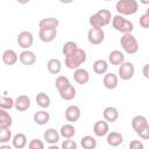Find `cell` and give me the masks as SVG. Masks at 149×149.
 Segmentation results:
<instances>
[{
  "mask_svg": "<svg viewBox=\"0 0 149 149\" xmlns=\"http://www.w3.org/2000/svg\"><path fill=\"white\" fill-rule=\"evenodd\" d=\"M120 45H121L122 50L129 55H134L139 51V42L132 33L122 34V36L120 38Z\"/></svg>",
  "mask_w": 149,
  "mask_h": 149,
  "instance_id": "6da1fadb",
  "label": "cell"
},
{
  "mask_svg": "<svg viewBox=\"0 0 149 149\" xmlns=\"http://www.w3.org/2000/svg\"><path fill=\"white\" fill-rule=\"evenodd\" d=\"M85 62H86V51L80 48L71 56L65 57V66L70 70H76L80 68V65L84 64Z\"/></svg>",
  "mask_w": 149,
  "mask_h": 149,
  "instance_id": "7a4b0ae2",
  "label": "cell"
},
{
  "mask_svg": "<svg viewBox=\"0 0 149 149\" xmlns=\"http://www.w3.org/2000/svg\"><path fill=\"white\" fill-rule=\"evenodd\" d=\"M115 9L118 14L121 15H133L139 10V3L136 0H119L115 3Z\"/></svg>",
  "mask_w": 149,
  "mask_h": 149,
  "instance_id": "3957f363",
  "label": "cell"
},
{
  "mask_svg": "<svg viewBox=\"0 0 149 149\" xmlns=\"http://www.w3.org/2000/svg\"><path fill=\"white\" fill-rule=\"evenodd\" d=\"M112 26L116 31L122 33V34L132 33L134 30L133 22H130L129 20L125 19L123 15H121V14H116V15H114L112 17Z\"/></svg>",
  "mask_w": 149,
  "mask_h": 149,
  "instance_id": "277c9868",
  "label": "cell"
},
{
  "mask_svg": "<svg viewBox=\"0 0 149 149\" xmlns=\"http://www.w3.org/2000/svg\"><path fill=\"white\" fill-rule=\"evenodd\" d=\"M135 74V66L130 62H123L122 64L119 65L118 70V76L122 80H129L134 77Z\"/></svg>",
  "mask_w": 149,
  "mask_h": 149,
  "instance_id": "5b68a950",
  "label": "cell"
},
{
  "mask_svg": "<svg viewBox=\"0 0 149 149\" xmlns=\"http://www.w3.org/2000/svg\"><path fill=\"white\" fill-rule=\"evenodd\" d=\"M87 40L91 44L98 45L105 40V31L102 28H92L87 31Z\"/></svg>",
  "mask_w": 149,
  "mask_h": 149,
  "instance_id": "8992f818",
  "label": "cell"
},
{
  "mask_svg": "<svg viewBox=\"0 0 149 149\" xmlns=\"http://www.w3.org/2000/svg\"><path fill=\"white\" fill-rule=\"evenodd\" d=\"M16 42H17L19 47H21L22 49H29L34 43V35L31 31L23 30L17 35Z\"/></svg>",
  "mask_w": 149,
  "mask_h": 149,
  "instance_id": "52a82bcc",
  "label": "cell"
},
{
  "mask_svg": "<svg viewBox=\"0 0 149 149\" xmlns=\"http://www.w3.org/2000/svg\"><path fill=\"white\" fill-rule=\"evenodd\" d=\"M93 133L95 136L98 137H104L109 133V126L108 122L104 119V120H98L95 121V123L93 125Z\"/></svg>",
  "mask_w": 149,
  "mask_h": 149,
  "instance_id": "ba28073f",
  "label": "cell"
},
{
  "mask_svg": "<svg viewBox=\"0 0 149 149\" xmlns=\"http://www.w3.org/2000/svg\"><path fill=\"white\" fill-rule=\"evenodd\" d=\"M80 115H81L80 108L76 105H70L65 109V119H66V121H69L71 123L78 121L80 119Z\"/></svg>",
  "mask_w": 149,
  "mask_h": 149,
  "instance_id": "9c48e42d",
  "label": "cell"
},
{
  "mask_svg": "<svg viewBox=\"0 0 149 149\" xmlns=\"http://www.w3.org/2000/svg\"><path fill=\"white\" fill-rule=\"evenodd\" d=\"M19 61L23 64V65H27V66H30V65H34L35 62H36V55L29 50V49H23L20 55H19Z\"/></svg>",
  "mask_w": 149,
  "mask_h": 149,
  "instance_id": "30bf717a",
  "label": "cell"
},
{
  "mask_svg": "<svg viewBox=\"0 0 149 149\" xmlns=\"http://www.w3.org/2000/svg\"><path fill=\"white\" fill-rule=\"evenodd\" d=\"M73 79L79 85H85L90 81V73L86 69L78 68L73 71Z\"/></svg>",
  "mask_w": 149,
  "mask_h": 149,
  "instance_id": "8fae6325",
  "label": "cell"
},
{
  "mask_svg": "<svg viewBox=\"0 0 149 149\" xmlns=\"http://www.w3.org/2000/svg\"><path fill=\"white\" fill-rule=\"evenodd\" d=\"M102 84L107 90H114L119 84V76L113 72H106L102 78Z\"/></svg>",
  "mask_w": 149,
  "mask_h": 149,
  "instance_id": "7c38bea8",
  "label": "cell"
},
{
  "mask_svg": "<svg viewBox=\"0 0 149 149\" xmlns=\"http://www.w3.org/2000/svg\"><path fill=\"white\" fill-rule=\"evenodd\" d=\"M43 139L48 144H56L61 139V134L55 128H48L43 133Z\"/></svg>",
  "mask_w": 149,
  "mask_h": 149,
  "instance_id": "4fadbf2b",
  "label": "cell"
},
{
  "mask_svg": "<svg viewBox=\"0 0 149 149\" xmlns=\"http://www.w3.org/2000/svg\"><path fill=\"white\" fill-rule=\"evenodd\" d=\"M30 107V98L26 94H21L15 99L14 108L19 112H24Z\"/></svg>",
  "mask_w": 149,
  "mask_h": 149,
  "instance_id": "5bb4252c",
  "label": "cell"
},
{
  "mask_svg": "<svg viewBox=\"0 0 149 149\" xmlns=\"http://www.w3.org/2000/svg\"><path fill=\"white\" fill-rule=\"evenodd\" d=\"M57 36V29H40L38 30V37L44 43L52 42Z\"/></svg>",
  "mask_w": 149,
  "mask_h": 149,
  "instance_id": "9a60e30c",
  "label": "cell"
},
{
  "mask_svg": "<svg viewBox=\"0 0 149 149\" xmlns=\"http://www.w3.org/2000/svg\"><path fill=\"white\" fill-rule=\"evenodd\" d=\"M102 116L108 123H113L119 119V111H118V108H115L113 106H108L104 109Z\"/></svg>",
  "mask_w": 149,
  "mask_h": 149,
  "instance_id": "2e32d148",
  "label": "cell"
},
{
  "mask_svg": "<svg viewBox=\"0 0 149 149\" xmlns=\"http://www.w3.org/2000/svg\"><path fill=\"white\" fill-rule=\"evenodd\" d=\"M19 61V55L13 49H7L2 52V62L6 65H14Z\"/></svg>",
  "mask_w": 149,
  "mask_h": 149,
  "instance_id": "e0dca14e",
  "label": "cell"
},
{
  "mask_svg": "<svg viewBox=\"0 0 149 149\" xmlns=\"http://www.w3.org/2000/svg\"><path fill=\"white\" fill-rule=\"evenodd\" d=\"M106 141H107L108 146H111V147H118V146L122 144L123 136L119 132H109L106 135Z\"/></svg>",
  "mask_w": 149,
  "mask_h": 149,
  "instance_id": "ac0fdd59",
  "label": "cell"
},
{
  "mask_svg": "<svg viewBox=\"0 0 149 149\" xmlns=\"http://www.w3.org/2000/svg\"><path fill=\"white\" fill-rule=\"evenodd\" d=\"M33 120H34V122H35L36 125L43 126V125H47V123L49 122V120H50V114H49L47 111H44V108H43V109L37 111V112L34 113Z\"/></svg>",
  "mask_w": 149,
  "mask_h": 149,
  "instance_id": "d6986e66",
  "label": "cell"
},
{
  "mask_svg": "<svg viewBox=\"0 0 149 149\" xmlns=\"http://www.w3.org/2000/svg\"><path fill=\"white\" fill-rule=\"evenodd\" d=\"M148 125V120L144 115H135L132 119V128L135 130V133L137 134L142 128H144Z\"/></svg>",
  "mask_w": 149,
  "mask_h": 149,
  "instance_id": "ffe728a7",
  "label": "cell"
},
{
  "mask_svg": "<svg viewBox=\"0 0 149 149\" xmlns=\"http://www.w3.org/2000/svg\"><path fill=\"white\" fill-rule=\"evenodd\" d=\"M59 24V21L58 19L56 17H45V19H42L40 22H38V27L40 29H57Z\"/></svg>",
  "mask_w": 149,
  "mask_h": 149,
  "instance_id": "44dd1931",
  "label": "cell"
},
{
  "mask_svg": "<svg viewBox=\"0 0 149 149\" xmlns=\"http://www.w3.org/2000/svg\"><path fill=\"white\" fill-rule=\"evenodd\" d=\"M125 62V55L120 50H113L108 55V63L112 65H120Z\"/></svg>",
  "mask_w": 149,
  "mask_h": 149,
  "instance_id": "7402d4cb",
  "label": "cell"
},
{
  "mask_svg": "<svg viewBox=\"0 0 149 149\" xmlns=\"http://www.w3.org/2000/svg\"><path fill=\"white\" fill-rule=\"evenodd\" d=\"M27 136L23 133H17L12 139V146L15 149H23L27 146Z\"/></svg>",
  "mask_w": 149,
  "mask_h": 149,
  "instance_id": "603a6c76",
  "label": "cell"
},
{
  "mask_svg": "<svg viewBox=\"0 0 149 149\" xmlns=\"http://www.w3.org/2000/svg\"><path fill=\"white\" fill-rule=\"evenodd\" d=\"M59 134H61V136L63 139H72L76 135V128H74V126L71 122L65 123V125H63L61 127Z\"/></svg>",
  "mask_w": 149,
  "mask_h": 149,
  "instance_id": "cb8c5ba5",
  "label": "cell"
},
{
  "mask_svg": "<svg viewBox=\"0 0 149 149\" xmlns=\"http://www.w3.org/2000/svg\"><path fill=\"white\" fill-rule=\"evenodd\" d=\"M47 69L51 74H58L62 70V62L58 58H50L47 63Z\"/></svg>",
  "mask_w": 149,
  "mask_h": 149,
  "instance_id": "d4e9b609",
  "label": "cell"
},
{
  "mask_svg": "<svg viewBox=\"0 0 149 149\" xmlns=\"http://www.w3.org/2000/svg\"><path fill=\"white\" fill-rule=\"evenodd\" d=\"M13 125V119L7 109L0 108V128H10Z\"/></svg>",
  "mask_w": 149,
  "mask_h": 149,
  "instance_id": "484cf974",
  "label": "cell"
},
{
  "mask_svg": "<svg viewBox=\"0 0 149 149\" xmlns=\"http://www.w3.org/2000/svg\"><path fill=\"white\" fill-rule=\"evenodd\" d=\"M108 70V62L105 59H97L93 63V71L97 74H105Z\"/></svg>",
  "mask_w": 149,
  "mask_h": 149,
  "instance_id": "4316f807",
  "label": "cell"
},
{
  "mask_svg": "<svg viewBox=\"0 0 149 149\" xmlns=\"http://www.w3.org/2000/svg\"><path fill=\"white\" fill-rule=\"evenodd\" d=\"M58 93H59L61 98H62L63 100H66V101L72 100V99L76 97V94H77V93H76V88H74V86H73L72 84H70L68 87H65L64 90L59 91Z\"/></svg>",
  "mask_w": 149,
  "mask_h": 149,
  "instance_id": "83f0119b",
  "label": "cell"
},
{
  "mask_svg": "<svg viewBox=\"0 0 149 149\" xmlns=\"http://www.w3.org/2000/svg\"><path fill=\"white\" fill-rule=\"evenodd\" d=\"M78 49H79V48H78V45H77L76 42H73V41H68V42H65V43L63 44V47H62V54H63L65 57H68V56H71L72 54H74Z\"/></svg>",
  "mask_w": 149,
  "mask_h": 149,
  "instance_id": "f1b7e54d",
  "label": "cell"
},
{
  "mask_svg": "<svg viewBox=\"0 0 149 149\" xmlns=\"http://www.w3.org/2000/svg\"><path fill=\"white\" fill-rule=\"evenodd\" d=\"M80 146L84 149H94L97 147V140L91 135H85L80 139Z\"/></svg>",
  "mask_w": 149,
  "mask_h": 149,
  "instance_id": "f546056e",
  "label": "cell"
},
{
  "mask_svg": "<svg viewBox=\"0 0 149 149\" xmlns=\"http://www.w3.org/2000/svg\"><path fill=\"white\" fill-rule=\"evenodd\" d=\"M35 100H36V104H37L41 108H48V107L50 106V97H49L47 93H44V92L37 93Z\"/></svg>",
  "mask_w": 149,
  "mask_h": 149,
  "instance_id": "4dcf8cb0",
  "label": "cell"
},
{
  "mask_svg": "<svg viewBox=\"0 0 149 149\" xmlns=\"http://www.w3.org/2000/svg\"><path fill=\"white\" fill-rule=\"evenodd\" d=\"M88 22H90V26H91L92 28H102V27H105V23H104L102 19L100 17V15H99L98 13L92 14V15L90 16Z\"/></svg>",
  "mask_w": 149,
  "mask_h": 149,
  "instance_id": "1f68e13d",
  "label": "cell"
},
{
  "mask_svg": "<svg viewBox=\"0 0 149 149\" xmlns=\"http://www.w3.org/2000/svg\"><path fill=\"white\" fill-rule=\"evenodd\" d=\"M70 84L71 83H70L69 78L65 77V76H58L56 78V80H55V86H56V88H57L58 92L62 91V90H64L65 87H68Z\"/></svg>",
  "mask_w": 149,
  "mask_h": 149,
  "instance_id": "d6a6232c",
  "label": "cell"
},
{
  "mask_svg": "<svg viewBox=\"0 0 149 149\" xmlns=\"http://www.w3.org/2000/svg\"><path fill=\"white\" fill-rule=\"evenodd\" d=\"M15 106V100L10 97H7V95H2L1 99H0V108H3V109H12L13 107Z\"/></svg>",
  "mask_w": 149,
  "mask_h": 149,
  "instance_id": "836d02e7",
  "label": "cell"
},
{
  "mask_svg": "<svg viewBox=\"0 0 149 149\" xmlns=\"http://www.w3.org/2000/svg\"><path fill=\"white\" fill-rule=\"evenodd\" d=\"M12 130L10 128H0V143H7L9 140H12Z\"/></svg>",
  "mask_w": 149,
  "mask_h": 149,
  "instance_id": "e575fe53",
  "label": "cell"
},
{
  "mask_svg": "<svg viewBox=\"0 0 149 149\" xmlns=\"http://www.w3.org/2000/svg\"><path fill=\"white\" fill-rule=\"evenodd\" d=\"M97 13H98V14L100 15V17L102 19L105 26H107L108 23L112 22V14H111V12H109L108 9H99Z\"/></svg>",
  "mask_w": 149,
  "mask_h": 149,
  "instance_id": "d590c367",
  "label": "cell"
},
{
  "mask_svg": "<svg viewBox=\"0 0 149 149\" xmlns=\"http://www.w3.org/2000/svg\"><path fill=\"white\" fill-rule=\"evenodd\" d=\"M28 148L29 149H43L44 148V142L42 140H38V139H33L28 143Z\"/></svg>",
  "mask_w": 149,
  "mask_h": 149,
  "instance_id": "8d00e7d4",
  "label": "cell"
},
{
  "mask_svg": "<svg viewBox=\"0 0 149 149\" xmlns=\"http://www.w3.org/2000/svg\"><path fill=\"white\" fill-rule=\"evenodd\" d=\"M61 147H62V149H76L77 148V143L71 139H65L62 142Z\"/></svg>",
  "mask_w": 149,
  "mask_h": 149,
  "instance_id": "74e56055",
  "label": "cell"
},
{
  "mask_svg": "<svg viewBox=\"0 0 149 149\" xmlns=\"http://www.w3.org/2000/svg\"><path fill=\"white\" fill-rule=\"evenodd\" d=\"M139 23L142 28L144 29H149V14L144 13L143 15L140 16V20H139Z\"/></svg>",
  "mask_w": 149,
  "mask_h": 149,
  "instance_id": "f35d334b",
  "label": "cell"
},
{
  "mask_svg": "<svg viewBox=\"0 0 149 149\" xmlns=\"http://www.w3.org/2000/svg\"><path fill=\"white\" fill-rule=\"evenodd\" d=\"M137 135H139L142 140H149V123H148L144 128H142V129L137 133Z\"/></svg>",
  "mask_w": 149,
  "mask_h": 149,
  "instance_id": "ab89813d",
  "label": "cell"
},
{
  "mask_svg": "<svg viewBox=\"0 0 149 149\" xmlns=\"http://www.w3.org/2000/svg\"><path fill=\"white\" fill-rule=\"evenodd\" d=\"M143 143L139 140H133L129 142V148L130 149H143Z\"/></svg>",
  "mask_w": 149,
  "mask_h": 149,
  "instance_id": "60d3db41",
  "label": "cell"
},
{
  "mask_svg": "<svg viewBox=\"0 0 149 149\" xmlns=\"http://www.w3.org/2000/svg\"><path fill=\"white\" fill-rule=\"evenodd\" d=\"M142 74H143L144 78L149 79V63L146 64V65H143V68H142Z\"/></svg>",
  "mask_w": 149,
  "mask_h": 149,
  "instance_id": "b9f144b4",
  "label": "cell"
},
{
  "mask_svg": "<svg viewBox=\"0 0 149 149\" xmlns=\"http://www.w3.org/2000/svg\"><path fill=\"white\" fill-rule=\"evenodd\" d=\"M58 1L62 2V3H65V5H69V3L73 2V0H58Z\"/></svg>",
  "mask_w": 149,
  "mask_h": 149,
  "instance_id": "7bdbcfd3",
  "label": "cell"
},
{
  "mask_svg": "<svg viewBox=\"0 0 149 149\" xmlns=\"http://www.w3.org/2000/svg\"><path fill=\"white\" fill-rule=\"evenodd\" d=\"M19 3H21V5H26V3H28V2H30V0H16Z\"/></svg>",
  "mask_w": 149,
  "mask_h": 149,
  "instance_id": "ee69618b",
  "label": "cell"
},
{
  "mask_svg": "<svg viewBox=\"0 0 149 149\" xmlns=\"http://www.w3.org/2000/svg\"><path fill=\"white\" fill-rule=\"evenodd\" d=\"M140 2L142 5H149V0H140Z\"/></svg>",
  "mask_w": 149,
  "mask_h": 149,
  "instance_id": "f6af8a7d",
  "label": "cell"
},
{
  "mask_svg": "<svg viewBox=\"0 0 149 149\" xmlns=\"http://www.w3.org/2000/svg\"><path fill=\"white\" fill-rule=\"evenodd\" d=\"M146 13H147V14H149V7L147 8V10H146Z\"/></svg>",
  "mask_w": 149,
  "mask_h": 149,
  "instance_id": "bcb514c9",
  "label": "cell"
},
{
  "mask_svg": "<svg viewBox=\"0 0 149 149\" xmlns=\"http://www.w3.org/2000/svg\"><path fill=\"white\" fill-rule=\"evenodd\" d=\"M105 1H112V0H105Z\"/></svg>",
  "mask_w": 149,
  "mask_h": 149,
  "instance_id": "7dc6e473",
  "label": "cell"
}]
</instances>
